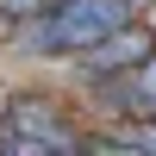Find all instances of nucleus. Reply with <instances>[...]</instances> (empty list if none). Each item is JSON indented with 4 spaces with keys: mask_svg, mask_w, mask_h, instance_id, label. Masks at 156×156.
Wrapping results in <instances>:
<instances>
[{
    "mask_svg": "<svg viewBox=\"0 0 156 156\" xmlns=\"http://www.w3.org/2000/svg\"><path fill=\"white\" fill-rule=\"evenodd\" d=\"M119 25H131V0H50L44 12L12 25V44L25 56H81Z\"/></svg>",
    "mask_w": 156,
    "mask_h": 156,
    "instance_id": "nucleus-1",
    "label": "nucleus"
},
{
    "mask_svg": "<svg viewBox=\"0 0 156 156\" xmlns=\"http://www.w3.org/2000/svg\"><path fill=\"white\" fill-rule=\"evenodd\" d=\"M150 31H137V25H119L112 37H100L94 50H81V75H112V69H131V62L150 56Z\"/></svg>",
    "mask_w": 156,
    "mask_h": 156,
    "instance_id": "nucleus-2",
    "label": "nucleus"
},
{
    "mask_svg": "<svg viewBox=\"0 0 156 156\" xmlns=\"http://www.w3.org/2000/svg\"><path fill=\"white\" fill-rule=\"evenodd\" d=\"M100 100L106 106H125L137 119V112H156V50L144 62H131V69H119L112 81H100Z\"/></svg>",
    "mask_w": 156,
    "mask_h": 156,
    "instance_id": "nucleus-3",
    "label": "nucleus"
},
{
    "mask_svg": "<svg viewBox=\"0 0 156 156\" xmlns=\"http://www.w3.org/2000/svg\"><path fill=\"white\" fill-rule=\"evenodd\" d=\"M106 150H150L156 156V112H137L131 125H112V131H106Z\"/></svg>",
    "mask_w": 156,
    "mask_h": 156,
    "instance_id": "nucleus-4",
    "label": "nucleus"
},
{
    "mask_svg": "<svg viewBox=\"0 0 156 156\" xmlns=\"http://www.w3.org/2000/svg\"><path fill=\"white\" fill-rule=\"evenodd\" d=\"M44 6H50V0H0V25L12 31L19 19H31V12H44Z\"/></svg>",
    "mask_w": 156,
    "mask_h": 156,
    "instance_id": "nucleus-5",
    "label": "nucleus"
}]
</instances>
